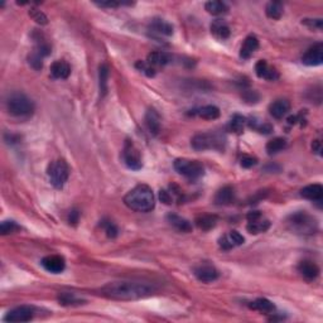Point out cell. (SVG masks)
Listing matches in <instances>:
<instances>
[{
    "mask_svg": "<svg viewBox=\"0 0 323 323\" xmlns=\"http://www.w3.org/2000/svg\"><path fill=\"white\" fill-rule=\"evenodd\" d=\"M104 296L118 301H136L153 296L156 288L149 283L135 282V280H119L107 283L101 288Z\"/></svg>",
    "mask_w": 323,
    "mask_h": 323,
    "instance_id": "1",
    "label": "cell"
},
{
    "mask_svg": "<svg viewBox=\"0 0 323 323\" xmlns=\"http://www.w3.org/2000/svg\"><path fill=\"white\" fill-rule=\"evenodd\" d=\"M124 203L136 212H151L156 207V197L146 185H138L124 197Z\"/></svg>",
    "mask_w": 323,
    "mask_h": 323,
    "instance_id": "2",
    "label": "cell"
},
{
    "mask_svg": "<svg viewBox=\"0 0 323 323\" xmlns=\"http://www.w3.org/2000/svg\"><path fill=\"white\" fill-rule=\"evenodd\" d=\"M287 225L293 232L299 235H313L318 231V221L314 216L306 211L291 214L287 219Z\"/></svg>",
    "mask_w": 323,
    "mask_h": 323,
    "instance_id": "3",
    "label": "cell"
},
{
    "mask_svg": "<svg viewBox=\"0 0 323 323\" xmlns=\"http://www.w3.org/2000/svg\"><path fill=\"white\" fill-rule=\"evenodd\" d=\"M191 145L194 151L203 152V151H225L226 146V138L222 134L216 133V131H210V133L196 134L191 140Z\"/></svg>",
    "mask_w": 323,
    "mask_h": 323,
    "instance_id": "4",
    "label": "cell"
},
{
    "mask_svg": "<svg viewBox=\"0 0 323 323\" xmlns=\"http://www.w3.org/2000/svg\"><path fill=\"white\" fill-rule=\"evenodd\" d=\"M7 110L13 116L27 118L33 114L34 104L32 100L24 94L14 93L8 97Z\"/></svg>",
    "mask_w": 323,
    "mask_h": 323,
    "instance_id": "5",
    "label": "cell"
},
{
    "mask_svg": "<svg viewBox=\"0 0 323 323\" xmlns=\"http://www.w3.org/2000/svg\"><path fill=\"white\" fill-rule=\"evenodd\" d=\"M47 174H48L53 187L62 188L70 177V167L64 159H57V161L49 163L48 168H47Z\"/></svg>",
    "mask_w": 323,
    "mask_h": 323,
    "instance_id": "6",
    "label": "cell"
},
{
    "mask_svg": "<svg viewBox=\"0 0 323 323\" xmlns=\"http://www.w3.org/2000/svg\"><path fill=\"white\" fill-rule=\"evenodd\" d=\"M174 169L188 180H198L204 174L203 165L198 161H191V159H175Z\"/></svg>",
    "mask_w": 323,
    "mask_h": 323,
    "instance_id": "7",
    "label": "cell"
},
{
    "mask_svg": "<svg viewBox=\"0 0 323 323\" xmlns=\"http://www.w3.org/2000/svg\"><path fill=\"white\" fill-rule=\"evenodd\" d=\"M123 161L131 170H140L143 168L140 152L131 140L125 141L124 148H123Z\"/></svg>",
    "mask_w": 323,
    "mask_h": 323,
    "instance_id": "8",
    "label": "cell"
},
{
    "mask_svg": "<svg viewBox=\"0 0 323 323\" xmlns=\"http://www.w3.org/2000/svg\"><path fill=\"white\" fill-rule=\"evenodd\" d=\"M246 219H248L246 230L250 233H253V235H258V233H262L269 230L270 221L264 219V216H262V214L260 211L249 212Z\"/></svg>",
    "mask_w": 323,
    "mask_h": 323,
    "instance_id": "9",
    "label": "cell"
},
{
    "mask_svg": "<svg viewBox=\"0 0 323 323\" xmlns=\"http://www.w3.org/2000/svg\"><path fill=\"white\" fill-rule=\"evenodd\" d=\"M34 317V308L32 306H19L10 309L4 317L5 322H30Z\"/></svg>",
    "mask_w": 323,
    "mask_h": 323,
    "instance_id": "10",
    "label": "cell"
},
{
    "mask_svg": "<svg viewBox=\"0 0 323 323\" xmlns=\"http://www.w3.org/2000/svg\"><path fill=\"white\" fill-rule=\"evenodd\" d=\"M193 274L197 279L202 283H212L219 278L220 273L214 265L211 264H199L193 268Z\"/></svg>",
    "mask_w": 323,
    "mask_h": 323,
    "instance_id": "11",
    "label": "cell"
},
{
    "mask_svg": "<svg viewBox=\"0 0 323 323\" xmlns=\"http://www.w3.org/2000/svg\"><path fill=\"white\" fill-rule=\"evenodd\" d=\"M149 33L156 37H169L173 34V25L161 18H154L148 24Z\"/></svg>",
    "mask_w": 323,
    "mask_h": 323,
    "instance_id": "12",
    "label": "cell"
},
{
    "mask_svg": "<svg viewBox=\"0 0 323 323\" xmlns=\"http://www.w3.org/2000/svg\"><path fill=\"white\" fill-rule=\"evenodd\" d=\"M302 62L306 66H319L323 62V46L321 43L314 44L302 56Z\"/></svg>",
    "mask_w": 323,
    "mask_h": 323,
    "instance_id": "13",
    "label": "cell"
},
{
    "mask_svg": "<svg viewBox=\"0 0 323 323\" xmlns=\"http://www.w3.org/2000/svg\"><path fill=\"white\" fill-rule=\"evenodd\" d=\"M41 264L47 272L52 273V274H60V273L64 272L66 268L65 259L60 255L46 256V258L42 259Z\"/></svg>",
    "mask_w": 323,
    "mask_h": 323,
    "instance_id": "14",
    "label": "cell"
},
{
    "mask_svg": "<svg viewBox=\"0 0 323 323\" xmlns=\"http://www.w3.org/2000/svg\"><path fill=\"white\" fill-rule=\"evenodd\" d=\"M245 239L238 231H230V232L226 233V235L222 236L219 240V245L222 250H231V249L236 248V246L243 245Z\"/></svg>",
    "mask_w": 323,
    "mask_h": 323,
    "instance_id": "15",
    "label": "cell"
},
{
    "mask_svg": "<svg viewBox=\"0 0 323 323\" xmlns=\"http://www.w3.org/2000/svg\"><path fill=\"white\" fill-rule=\"evenodd\" d=\"M255 72L258 77L268 81H275L279 78V72L277 71V68L270 66L265 60L258 61V64L255 65Z\"/></svg>",
    "mask_w": 323,
    "mask_h": 323,
    "instance_id": "16",
    "label": "cell"
},
{
    "mask_svg": "<svg viewBox=\"0 0 323 323\" xmlns=\"http://www.w3.org/2000/svg\"><path fill=\"white\" fill-rule=\"evenodd\" d=\"M170 61H172V57H170L169 53L163 51H154L148 54L145 62L157 71V68L164 67V66L169 64Z\"/></svg>",
    "mask_w": 323,
    "mask_h": 323,
    "instance_id": "17",
    "label": "cell"
},
{
    "mask_svg": "<svg viewBox=\"0 0 323 323\" xmlns=\"http://www.w3.org/2000/svg\"><path fill=\"white\" fill-rule=\"evenodd\" d=\"M290 102L285 99H278L269 105V112L275 119H283L289 112Z\"/></svg>",
    "mask_w": 323,
    "mask_h": 323,
    "instance_id": "18",
    "label": "cell"
},
{
    "mask_svg": "<svg viewBox=\"0 0 323 323\" xmlns=\"http://www.w3.org/2000/svg\"><path fill=\"white\" fill-rule=\"evenodd\" d=\"M298 272L307 280H314L319 275V268L311 260H303L298 264Z\"/></svg>",
    "mask_w": 323,
    "mask_h": 323,
    "instance_id": "19",
    "label": "cell"
},
{
    "mask_svg": "<svg viewBox=\"0 0 323 323\" xmlns=\"http://www.w3.org/2000/svg\"><path fill=\"white\" fill-rule=\"evenodd\" d=\"M167 221L168 224L172 227H174L175 230L180 231V232H191L192 231V224H191L188 220H186L185 217L178 216L175 214H168L167 215Z\"/></svg>",
    "mask_w": 323,
    "mask_h": 323,
    "instance_id": "20",
    "label": "cell"
},
{
    "mask_svg": "<svg viewBox=\"0 0 323 323\" xmlns=\"http://www.w3.org/2000/svg\"><path fill=\"white\" fill-rule=\"evenodd\" d=\"M235 201V190L232 186H225L221 190L217 191L215 196V203L219 206H228Z\"/></svg>",
    "mask_w": 323,
    "mask_h": 323,
    "instance_id": "21",
    "label": "cell"
},
{
    "mask_svg": "<svg viewBox=\"0 0 323 323\" xmlns=\"http://www.w3.org/2000/svg\"><path fill=\"white\" fill-rule=\"evenodd\" d=\"M259 48V41L255 36L250 34L245 38L240 49V57L244 60H249L253 56L254 52Z\"/></svg>",
    "mask_w": 323,
    "mask_h": 323,
    "instance_id": "22",
    "label": "cell"
},
{
    "mask_svg": "<svg viewBox=\"0 0 323 323\" xmlns=\"http://www.w3.org/2000/svg\"><path fill=\"white\" fill-rule=\"evenodd\" d=\"M51 75L52 77L57 78V80H66L71 75L70 65L64 61V60L54 61L51 65Z\"/></svg>",
    "mask_w": 323,
    "mask_h": 323,
    "instance_id": "23",
    "label": "cell"
},
{
    "mask_svg": "<svg viewBox=\"0 0 323 323\" xmlns=\"http://www.w3.org/2000/svg\"><path fill=\"white\" fill-rule=\"evenodd\" d=\"M210 30H211V33L216 37L217 39H227L230 37V27L225 20L222 19H215L212 20L211 25H210Z\"/></svg>",
    "mask_w": 323,
    "mask_h": 323,
    "instance_id": "24",
    "label": "cell"
},
{
    "mask_svg": "<svg viewBox=\"0 0 323 323\" xmlns=\"http://www.w3.org/2000/svg\"><path fill=\"white\" fill-rule=\"evenodd\" d=\"M301 196L303 198L309 199V201L321 202L323 198V187L318 183L306 186V187L301 190Z\"/></svg>",
    "mask_w": 323,
    "mask_h": 323,
    "instance_id": "25",
    "label": "cell"
},
{
    "mask_svg": "<svg viewBox=\"0 0 323 323\" xmlns=\"http://www.w3.org/2000/svg\"><path fill=\"white\" fill-rule=\"evenodd\" d=\"M145 125L148 128L149 133L157 135L161 131V116L157 112V110L149 109L145 114Z\"/></svg>",
    "mask_w": 323,
    "mask_h": 323,
    "instance_id": "26",
    "label": "cell"
},
{
    "mask_svg": "<svg viewBox=\"0 0 323 323\" xmlns=\"http://www.w3.org/2000/svg\"><path fill=\"white\" fill-rule=\"evenodd\" d=\"M249 307H250L253 311H256V312H259V313H262V314H273L275 311L274 303L267 298L255 299V301L251 302V303L249 304Z\"/></svg>",
    "mask_w": 323,
    "mask_h": 323,
    "instance_id": "27",
    "label": "cell"
},
{
    "mask_svg": "<svg viewBox=\"0 0 323 323\" xmlns=\"http://www.w3.org/2000/svg\"><path fill=\"white\" fill-rule=\"evenodd\" d=\"M194 224L199 230L210 231L217 225V217L215 215H199L194 220Z\"/></svg>",
    "mask_w": 323,
    "mask_h": 323,
    "instance_id": "28",
    "label": "cell"
},
{
    "mask_svg": "<svg viewBox=\"0 0 323 323\" xmlns=\"http://www.w3.org/2000/svg\"><path fill=\"white\" fill-rule=\"evenodd\" d=\"M193 114L198 115L199 118L204 120H216L220 118V109L215 105H206V106L194 110Z\"/></svg>",
    "mask_w": 323,
    "mask_h": 323,
    "instance_id": "29",
    "label": "cell"
},
{
    "mask_svg": "<svg viewBox=\"0 0 323 323\" xmlns=\"http://www.w3.org/2000/svg\"><path fill=\"white\" fill-rule=\"evenodd\" d=\"M265 13H267V15L270 19L278 20L282 18L283 13H284V8H283V4L280 2H270L267 4Z\"/></svg>",
    "mask_w": 323,
    "mask_h": 323,
    "instance_id": "30",
    "label": "cell"
},
{
    "mask_svg": "<svg viewBox=\"0 0 323 323\" xmlns=\"http://www.w3.org/2000/svg\"><path fill=\"white\" fill-rule=\"evenodd\" d=\"M207 12L212 15H224L228 12V7L224 2H219V0H211L207 2L204 5Z\"/></svg>",
    "mask_w": 323,
    "mask_h": 323,
    "instance_id": "31",
    "label": "cell"
},
{
    "mask_svg": "<svg viewBox=\"0 0 323 323\" xmlns=\"http://www.w3.org/2000/svg\"><path fill=\"white\" fill-rule=\"evenodd\" d=\"M285 148H287V140H285L284 138L272 139L270 141H268L267 146H265V149H267V152L269 156L279 153V152H282L283 149H285Z\"/></svg>",
    "mask_w": 323,
    "mask_h": 323,
    "instance_id": "32",
    "label": "cell"
},
{
    "mask_svg": "<svg viewBox=\"0 0 323 323\" xmlns=\"http://www.w3.org/2000/svg\"><path fill=\"white\" fill-rule=\"evenodd\" d=\"M246 124V119L241 115L235 114L232 118H231L230 123H228V130L232 131L235 134H241L244 133V128H245Z\"/></svg>",
    "mask_w": 323,
    "mask_h": 323,
    "instance_id": "33",
    "label": "cell"
},
{
    "mask_svg": "<svg viewBox=\"0 0 323 323\" xmlns=\"http://www.w3.org/2000/svg\"><path fill=\"white\" fill-rule=\"evenodd\" d=\"M246 123H248L251 129L258 131L260 134H270L273 131V127L269 123H264L261 120L255 119V118H253V119H250Z\"/></svg>",
    "mask_w": 323,
    "mask_h": 323,
    "instance_id": "34",
    "label": "cell"
},
{
    "mask_svg": "<svg viewBox=\"0 0 323 323\" xmlns=\"http://www.w3.org/2000/svg\"><path fill=\"white\" fill-rule=\"evenodd\" d=\"M99 78H100V91H101L102 95H106L107 80H109V67H107V65L100 66Z\"/></svg>",
    "mask_w": 323,
    "mask_h": 323,
    "instance_id": "35",
    "label": "cell"
},
{
    "mask_svg": "<svg viewBox=\"0 0 323 323\" xmlns=\"http://www.w3.org/2000/svg\"><path fill=\"white\" fill-rule=\"evenodd\" d=\"M20 231V226L14 221H3L0 226V232L2 235H9V233H15Z\"/></svg>",
    "mask_w": 323,
    "mask_h": 323,
    "instance_id": "36",
    "label": "cell"
},
{
    "mask_svg": "<svg viewBox=\"0 0 323 323\" xmlns=\"http://www.w3.org/2000/svg\"><path fill=\"white\" fill-rule=\"evenodd\" d=\"M60 302L64 306H73V304H81L82 303V299L77 298L73 293H61L60 296Z\"/></svg>",
    "mask_w": 323,
    "mask_h": 323,
    "instance_id": "37",
    "label": "cell"
},
{
    "mask_svg": "<svg viewBox=\"0 0 323 323\" xmlns=\"http://www.w3.org/2000/svg\"><path fill=\"white\" fill-rule=\"evenodd\" d=\"M28 62H30V65L32 66L34 70H41L43 67V57L34 51H32V53L28 56Z\"/></svg>",
    "mask_w": 323,
    "mask_h": 323,
    "instance_id": "38",
    "label": "cell"
},
{
    "mask_svg": "<svg viewBox=\"0 0 323 323\" xmlns=\"http://www.w3.org/2000/svg\"><path fill=\"white\" fill-rule=\"evenodd\" d=\"M102 226L105 228V232H106L107 238L114 239L116 238L118 233H119V228L116 227V225L111 221H102Z\"/></svg>",
    "mask_w": 323,
    "mask_h": 323,
    "instance_id": "39",
    "label": "cell"
},
{
    "mask_svg": "<svg viewBox=\"0 0 323 323\" xmlns=\"http://www.w3.org/2000/svg\"><path fill=\"white\" fill-rule=\"evenodd\" d=\"M30 15L33 18L34 20H36L37 23H38V24L44 25L48 23V19H47L46 14H44L43 12H41V10L36 9V8H32V9L30 10Z\"/></svg>",
    "mask_w": 323,
    "mask_h": 323,
    "instance_id": "40",
    "label": "cell"
},
{
    "mask_svg": "<svg viewBox=\"0 0 323 323\" xmlns=\"http://www.w3.org/2000/svg\"><path fill=\"white\" fill-rule=\"evenodd\" d=\"M256 164H258V159H256L255 157L249 156V154H244V156L241 157L240 165L243 168H246V169H249V168H253L254 165H256Z\"/></svg>",
    "mask_w": 323,
    "mask_h": 323,
    "instance_id": "41",
    "label": "cell"
},
{
    "mask_svg": "<svg viewBox=\"0 0 323 323\" xmlns=\"http://www.w3.org/2000/svg\"><path fill=\"white\" fill-rule=\"evenodd\" d=\"M135 66L139 71L144 72L146 76H149V77H153V76L156 75V70H154L153 67H151L145 61H138Z\"/></svg>",
    "mask_w": 323,
    "mask_h": 323,
    "instance_id": "42",
    "label": "cell"
},
{
    "mask_svg": "<svg viewBox=\"0 0 323 323\" xmlns=\"http://www.w3.org/2000/svg\"><path fill=\"white\" fill-rule=\"evenodd\" d=\"M259 94L254 90H246L243 93V99L248 104H256L259 101Z\"/></svg>",
    "mask_w": 323,
    "mask_h": 323,
    "instance_id": "43",
    "label": "cell"
},
{
    "mask_svg": "<svg viewBox=\"0 0 323 323\" xmlns=\"http://www.w3.org/2000/svg\"><path fill=\"white\" fill-rule=\"evenodd\" d=\"M302 23L311 28V30L322 31V19H304Z\"/></svg>",
    "mask_w": 323,
    "mask_h": 323,
    "instance_id": "44",
    "label": "cell"
},
{
    "mask_svg": "<svg viewBox=\"0 0 323 323\" xmlns=\"http://www.w3.org/2000/svg\"><path fill=\"white\" fill-rule=\"evenodd\" d=\"M159 198H161V201L165 204H170L173 202L172 193H169L168 191H165V190H162L161 192H159Z\"/></svg>",
    "mask_w": 323,
    "mask_h": 323,
    "instance_id": "45",
    "label": "cell"
},
{
    "mask_svg": "<svg viewBox=\"0 0 323 323\" xmlns=\"http://www.w3.org/2000/svg\"><path fill=\"white\" fill-rule=\"evenodd\" d=\"M78 220H80V212H78L77 210L70 211V214H68V222H70L71 225H77Z\"/></svg>",
    "mask_w": 323,
    "mask_h": 323,
    "instance_id": "46",
    "label": "cell"
},
{
    "mask_svg": "<svg viewBox=\"0 0 323 323\" xmlns=\"http://www.w3.org/2000/svg\"><path fill=\"white\" fill-rule=\"evenodd\" d=\"M312 151H313L316 154H318V156H322L321 139H316V140H313V143H312Z\"/></svg>",
    "mask_w": 323,
    "mask_h": 323,
    "instance_id": "47",
    "label": "cell"
},
{
    "mask_svg": "<svg viewBox=\"0 0 323 323\" xmlns=\"http://www.w3.org/2000/svg\"><path fill=\"white\" fill-rule=\"evenodd\" d=\"M99 7L102 8H118L120 5H123V3H116V2H101V3H96Z\"/></svg>",
    "mask_w": 323,
    "mask_h": 323,
    "instance_id": "48",
    "label": "cell"
}]
</instances>
